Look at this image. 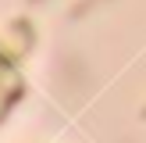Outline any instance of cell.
I'll list each match as a JSON object with an SVG mask.
<instances>
[{"instance_id": "obj_1", "label": "cell", "mask_w": 146, "mask_h": 143, "mask_svg": "<svg viewBox=\"0 0 146 143\" xmlns=\"http://www.w3.org/2000/svg\"><path fill=\"white\" fill-rule=\"evenodd\" d=\"M93 4H100V0H78V4H75V7H71V18H82V14H86V11H89V7H93Z\"/></svg>"}, {"instance_id": "obj_2", "label": "cell", "mask_w": 146, "mask_h": 143, "mask_svg": "<svg viewBox=\"0 0 146 143\" xmlns=\"http://www.w3.org/2000/svg\"><path fill=\"white\" fill-rule=\"evenodd\" d=\"M143 118H146V107H143Z\"/></svg>"}]
</instances>
